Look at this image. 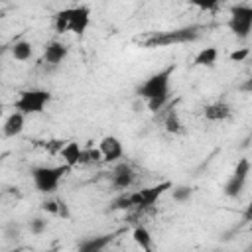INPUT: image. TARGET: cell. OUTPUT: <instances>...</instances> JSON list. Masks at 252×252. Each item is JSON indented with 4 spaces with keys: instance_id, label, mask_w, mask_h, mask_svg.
I'll return each mask as SVG.
<instances>
[{
    "instance_id": "cell-4",
    "label": "cell",
    "mask_w": 252,
    "mask_h": 252,
    "mask_svg": "<svg viewBox=\"0 0 252 252\" xmlns=\"http://www.w3.org/2000/svg\"><path fill=\"white\" fill-rule=\"evenodd\" d=\"M49 100H51L49 91H43V89L22 91L14 102V108H16V112H22L24 116L26 114H37V112H43V108Z\"/></svg>"
},
{
    "instance_id": "cell-25",
    "label": "cell",
    "mask_w": 252,
    "mask_h": 252,
    "mask_svg": "<svg viewBox=\"0 0 252 252\" xmlns=\"http://www.w3.org/2000/svg\"><path fill=\"white\" fill-rule=\"evenodd\" d=\"M45 228H47V220H43V219H32V222H30L32 234H41Z\"/></svg>"
},
{
    "instance_id": "cell-17",
    "label": "cell",
    "mask_w": 252,
    "mask_h": 252,
    "mask_svg": "<svg viewBox=\"0 0 252 252\" xmlns=\"http://www.w3.org/2000/svg\"><path fill=\"white\" fill-rule=\"evenodd\" d=\"M217 47H203L197 55H195V65L197 67H213L217 63Z\"/></svg>"
},
{
    "instance_id": "cell-5",
    "label": "cell",
    "mask_w": 252,
    "mask_h": 252,
    "mask_svg": "<svg viewBox=\"0 0 252 252\" xmlns=\"http://www.w3.org/2000/svg\"><path fill=\"white\" fill-rule=\"evenodd\" d=\"M228 30L240 37L246 39L252 32V6L248 4H236L230 8V18H228Z\"/></svg>"
},
{
    "instance_id": "cell-26",
    "label": "cell",
    "mask_w": 252,
    "mask_h": 252,
    "mask_svg": "<svg viewBox=\"0 0 252 252\" xmlns=\"http://www.w3.org/2000/svg\"><path fill=\"white\" fill-rule=\"evenodd\" d=\"M248 53H250L248 47H242V49L232 51V53H230V59H232V61H244V59L248 57Z\"/></svg>"
},
{
    "instance_id": "cell-14",
    "label": "cell",
    "mask_w": 252,
    "mask_h": 252,
    "mask_svg": "<svg viewBox=\"0 0 252 252\" xmlns=\"http://www.w3.org/2000/svg\"><path fill=\"white\" fill-rule=\"evenodd\" d=\"M205 118L207 120H213V122H219V120H224L230 116V106L222 100H217V102H211L205 106Z\"/></svg>"
},
{
    "instance_id": "cell-3",
    "label": "cell",
    "mask_w": 252,
    "mask_h": 252,
    "mask_svg": "<svg viewBox=\"0 0 252 252\" xmlns=\"http://www.w3.org/2000/svg\"><path fill=\"white\" fill-rule=\"evenodd\" d=\"M199 26H191V28H179V30H171V32H158L152 33L148 39H144L146 47H161V45H171V43H187V41H195L199 39Z\"/></svg>"
},
{
    "instance_id": "cell-29",
    "label": "cell",
    "mask_w": 252,
    "mask_h": 252,
    "mask_svg": "<svg viewBox=\"0 0 252 252\" xmlns=\"http://www.w3.org/2000/svg\"><path fill=\"white\" fill-rule=\"evenodd\" d=\"M2 114H4V106H2V102H0V118H2Z\"/></svg>"
},
{
    "instance_id": "cell-6",
    "label": "cell",
    "mask_w": 252,
    "mask_h": 252,
    "mask_svg": "<svg viewBox=\"0 0 252 252\" xmlns=\"http://www.w3.org/2000/svg\"><path fill=\"white\" fill-rule=\"evenodd\" d=\"M171 187H173V185H171L169 181H161V183H158V185H154V187H146V189L132 191V193H128L130 205H132L134 209H148V207L156 205V201H158L167 189H171Z\"/></svg>"
},
{
    "instance_id": "cell-30",
    "label": "cell",
    "mask_w": 252,
    "mask_h": 252,
    "mask_svg": "<svg viewBox=\"0 0 252 252\" xmlns=\"http://www.w3.org/2000/svg\"><path fill=\"white\" fill-rule=\"evenodd\" d=\"M12 252H18V250H12Z\"/></svg>"
},
{
    "instance_id": "cell-28",
    "label": "cell",
    "mask_w": 252,
    "mask_h": 252,
    "mask_svg": "<svg viewBox=\"0 0 252 252\" xmlns=\"http://www.w3.org/2000/svg\"><path fill=\"white\" fill-rule=\"evenodd\" d=\"M39 252H57V248H47V250H39Z\"/></svg>"
},
{
    "instance_id": "cell-13",
    "label": "cell",
    "mask_w": 252,
    "mask_h": 252,
    "mask_svg": "<svg viewBox=\"0 0 252 252\" xmlns=\"http://www.w3.org/2000/svg\"><path fill=\"white\" fill-rule=\"evenodd\" d=\"M59 154H61V158H63V161H65L67 167H75V165L81 163V154H83V150H81V146H79L77 142H67V144L61 146Z\"/></svg>"
},
{
    "instance_id": "cell-2",
    "label": "cell",
    "mask_w": 252,
    "mask_h": 252,
    "mask_svg": "<svg viewBox=\"0 0 252 252\" xmlns=\"http://www.w3.org/2000/svg\"><path fill=\"white\" fill-rule=\"evenodd\" d=\"M71 171V167L63 165H37L32 169L33 185L39 193H53L59 187V181Z\"/></svg>"
},
{
    "instance_id": "cell-16",
    "label": "cell",
    "mask_w": 252,
    "mask_h": 252,
    "mask_svg": "<svg viewBox=\"0 0 252 252\" xmlns=\"http://www.w3.org/2000/svg\"><path fill=\"white\" fill-rule=\"evenodd\" d=\"M132 238H134V242L144 250V252H152V246H154V238H152V234H150V230L146 228V226H136L134 228V232H132Z\"/></svg>"
},
{
    "instance_id": "cell-23",
    "label": "cell",
    "mask_w": 252,
    "mask_h": 252,
    "mask_svg": "<svg viewBox=\"0 0 252 252\" xmlns=\"http://www.w3.org/2000/svg\"><path fill=\"white\" fill-rule=\"evenodd\" d=\"M112 209H132L128 193H122V195H118V197L112 201Z\"/></svg>"
},
{
    "instance_id": "cell-20",
    "label": "cell",
    "mask_w": 252,
    "mask_h": 252,
    "mask_svg": "<svg viewBox=\"0 0 252 252\" xmlns=\"http://www.w3.org/2000/svg\"><path fill=\"white\" fill-rule=\"evenodd\" d=\"M69 16H71V8H65V10L57 12V16H55V32L57 33L69 32Z\"/></svg>"
},
{
    "instance_id": "cell-7",
    "label": "cell",
    "mask_w": 252,
    "mask_h": 252,
    "mask_svg": "<svg viewBox=\"0 0 252 252\" xmlns=\"http://www.w3.org/2000/svg\"><path fill=\"white\" fill-rule=\"evenodd\" d=\"M248 173H250V161H248V158H242L236 163V167H234L232 175L228 177V181L224 183V195L226 197H238L242 193L244 185H246Z\"/></svg>"
},
{
    "instance_id": "cell-21",
    "label": "cell",
    "mask_w": 252,
    "mask_h": 252,
    "mask_svg": "<svg viewBox=\"0 0 252 252\" xmlns=\"http://www.w3.org/2000/svg\"><path fill=\"white\" fill-rule=\"evenodd\" d=\"M171 193H173V199L177 203H185L193 197V189L189 185H177V187H171Z\"/></svg>"
},
{
    "instance_id": "cell-18",
    "label": "cell",
    "mask_w": 252,
    "mask_h": 252,
    "mask_svg": "<svg viewBox=\"0 0 252 252\" xmlns=\"http://www.w3.org/2000/svg\"><path fill=\"white\" fill-rule=\"evenodd\" d=\"M32 51H33V47L28 39H20L12 45V57L18 61H28L32 57Z\"/></svg>"
},
{
    "instance_id": "cell-19",
    "label": "cell",
    "mask_w": 252,
    "mask_h": 252,
    "mask_svg": "<svg viewBox=\"0 0 252 252\" xmlns=\"http://www.w3.org/2000/svg\"><path fill=\"white\" fill-rule=\"evenodd\" d=\"M163 124H165V130L171 132V134H177V132L183 130V128H181V120H179V114H177V110H175L173 106L167 110V114H165V118H163Z\"/></svg>"
},
{
    "instance_id": "cell-15",
    "label": "cell",
    "mask_w": 252,
    "mask_h": 252,
    "mask_svg": "<svg viewBox=\"0 0 252 252\" xmlns=\"http://www.w3.org/2000/svg\"><path fill=\"white\" fill-rule=\"evenodd\" d=\"M24 122H26V120H24V114H22V112H12V114L6 118L4 126H2L4 136H6V138H14V136L22 134Z\"/></svg>"
},
{
    "instance_id": "cell-22",
    "label": "cell",
    "mask_w": 252,
    "mask_h": 252,
    "mask_svg": "<svg viewBox=\"0 0 252 252\" xmlns=\"http://www.w3.org/2000/svg\"><path fill=\"white\" fill-rule=\"evenodd\" d=\"M98 159H102V156H100L98 148H96V150H83V154H81V163H89V161H98Z\"/></svg>"
},
{
    "instance_id": "cell-9",
    "label": "cell",
    "mask_w": 252,
    "mask_h": 252,
    "mask_svg": "<svg viewBox=\"0 0 252 252\" xmlns=\"http://www.w3.org/2000/svg\"><path fill=\"white\" fill-rule=\"evenodd\" d=\"M98 152H100V156H102L104 161H118L122 158V154H124V148H122V144H120L118 138L104 136L100 140V144H98Z\"/></svg>"
},
{
    "instance_id": "cell-31",
    "label": "cell",
    "mask_w": 252,
    "mask_h": 252,
    "mask_svg": "<svg viewBox=\"0 0 252 252\" xmlns=\"http://www.w3.org/2000/svg\"><path fill=\"white\" fill-rule=\"evenodd\" d=\"M102 252H104V250H102Z\"/></svg>"
},
{
    "instance_id": "cell-27",
    "label": "cell",
    "mask_w": 252,
    "mask_h": 252,
    "mask_svg": "<svg viewBox=\"0 0 252 252\" xmlns=\"http://www.w3.org/2000/svg\"><path fill=\"white\" fill-rule=\"evenodd\" d=\"M43 211L57 215V213H59V201H45V203H43Z\"/></svg>"
},
{
    "instance_id": "cell-24",
    "label": "cell",
    "mask_w": 252,
    "mask_h": 252,
    "mask_svg": "<svg viewBox=\"0 0 252 252\" xmlns=\"http://www.w3.org/2000/svg\"><path fill=\"white\" fill-rule=\"evenodd\" d=\"M167 100H169V96H163V98H152V100H146V102H148V108H150L152 112H159V110L167 104Z\"/></svg>"
},
{
    "instance_id": "cell-8",
    "label": "cell",
    "mask_w": 252,
    "mask_h": 252,
    "mask_svg": "<svg viewBox=\"0 0 252 252\" xmlns=\"http://www.w3.org/2000/svg\"><path fill=\"white\" fill-rule=\"evenodd\" d=\"M89 20H91V10L89 6H75L71 8V16H69V32L81 35L85 33V30L89 28Z\"/></svg>"
},
{
    "instance_id": "cell-10",
    "label": "cell",
    "mask_w": 252,
    "mask_h": 252,
    "mask_svg": "<svg viewBox=\"0 0 252 252\" xmlns=\"http://www.w3.org/2000/svg\"><path fill=\"white\" fill-rule=\"evenodd\" d=\"M136 181V171L128 163H118L112 171V185L116 189H130Z\"/></svg>"
},
{
    "instance_id": "cell-1",
    "label": "cell",
    "mask_w": 252,
    "mask_h": 252,
    "mask_svg": "<svg viewBox=\"0 0 252 252\" xmlns=\"http://www.w3.org/2000/svg\"><path fill=\"white\" fill-rule=\"evenodd\" d=\"M173 71H175V65L171 63V65H167L165 69L154 73L150 79H146V81L138 87L136 94H138L140 98H144V100L169 96V79H171Z\"/></svg>"
},
{
    "instance_id": "cell-12",
    "label": "cell",
    "mask_w": 252,
    "mask_h": 252,
    "mask_svg": "<svg viewBox=\"0 0 252 252\" xmlns=\"http://www.w3.org/2000/svg\"><path fill=\"white\" fill-rule=\"evenodd\" d=\"M65 57H67V45L61 43V41H57V39L49 41V43L45 45V49H43V61L49 63V65H57V63H61Z\"/></svg>"
},
{
    "instance_id": "cell-11",
    "label": "cell",
    "mask_w": 252,
    "mask_h": 252,
    "mask_svg": "<svg viewBox=\"0 0 252 252\" xmlns=\"http://www.w3.org/2000/svg\"><path fill=\"white\" fill-rule=\"evenodd\" d=\"M112 240H114V234H96V236H89V238H85V240L79 242L77 252H102Z\"/></svg>"
}]
</instances>
